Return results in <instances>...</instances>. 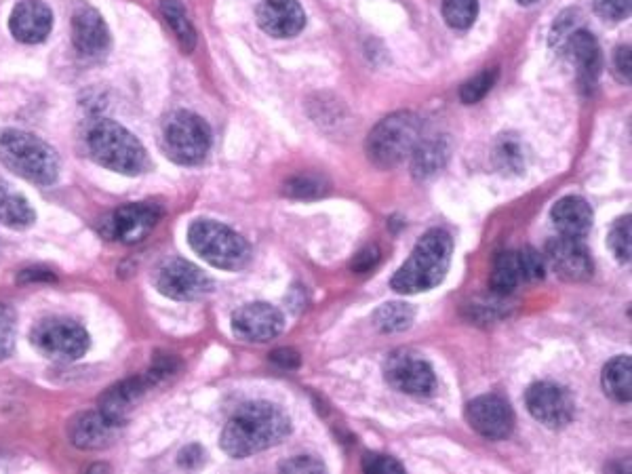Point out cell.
Masks as SVG:
<instances>
[{"label": "cell", "instance_id": "1", "mask_svg": "<svg viewBox=\"0 0 632 474\" xmlns=\"http://www.w3.org/2000/svg\"><path fill=\"white\" fill-rule=\"evenodd\" d=\"M289 432L291 420L281 407L268 401L245 403L228 420L222 432V449L232 458H249L279 445Z\"/></svg>", "mask_w": 632, "mask_h": 474}, {"label": "cell", "instance_id": "2", "mask_svg": "<svg viewBox=\"0 0 632 474\" xmlns=\"http://www.w3.org/2000/svg\"><path fill=\"white\" fill-rule=\"evenodd\" d=\"M451 251L453 241L445 230H428L413 247L409 260L392 276V289L409 295L441 285L449 270Z\"/></svg>", "mask_w": 632, "mask_h": 474}, {"label": "cell", "instance_id": "3", "mask_svg": "<svg viewBox=\"0 0 632 474\" xmlns=\"http://www.w3.org/2000/svg\"><path fill=\"white\" fill-rule=\"evenodd\" d=\"M0 163L28 182L49 186L57 180L59 158L55 150L28 131H0Z\"/></svg>", "mask_w": 632, "mask_h": 474}, {"label": "cell", "instance_id": "4", "mask_svg": "<svg viewBox=\"0 0 632 474\" xmlns=\"http://www.w3.org/2000/svg\"><path fill=\"white\" fill-rule=\"evenodd\" d=\"M91 156L106 169L137 175L148 167V156L133 133L114 121H97L87 135Z\"/></svg>", "mask_w": 632, "mask_h": 474}, {"label": "cell", "instance_id": "5", "mask_svg": "<svg viewBox=\"0 0 632 474\" xmlns=\"http://www.w3.org/2000/svg\"><path fill=\"white\" fill-rule=\"evenodd\" d=\"M420 118L413 112H394L373 127L367 137L369 161L380 169L401 165L422 140Z\"/></svg>", "mask_w": 632, "mask_h": 474}, {"label": "cell", "instance_id": "6", "mask_svg": "<svg viewBox=\"0 0 632 474\" xmlns=\"http://www.w3.org/2000/svg\"><path fill=\"white\" fill-rule=\"evenodd\" d=\"M190 247L201 255L205 262L222 270H239L249 262V243L232 228L213 222L199 220L188 230Z\"/></svg>", "mask_w": 632, "mask_h": 474}, {"label": "cell", "instance_id": "7", "mask_svg": "<svg viewBox=\"0 0 632 474\" xmlns=\"http://www.w3.org/2000/svg\"><path fill=\"white\" fill-rule=\"evenodd\" d=\"M163 150L177 165H199L211 148V129L199 114L173 112L163 125Z\"/></svg>", "mask_w": 632, "mask_h": 474}, {"label": "cell", "instance_id": "8", "mask_svg": "<svg viewBox=\"0 0 632 474\" xmlns=\"http://www.w3.org/2000/svg\"><path fill=\"white\" fill-rule=\"evenodd\" d=\"M32 344L49 359L76 361L85 357L89 333L68 319H45L32 329Z\"/></svg>", "mask_w": 632, "mask_h": 474}, {"label": "cell", "instance_id": "9", "mask_svg": "<svg viewBox=\"0 0 632 474\" xmlns=\"http://www.w3.org/2000/svg\"><path fill=\"white\" fill-rule=\"evenodd\" d=\"M525 405L529 413L546 428H565L574 420L576 403L569 390L552 384V382H538L529 386L525 394Z\"/></svg>", "mask_w": 632, "mask_h": 474}, {"label": "cell", "instance_id": "10", "mask_svg": "<svg viewBox=\"0 0 632 474\" xmlns=\"http://www.w3.org/2000/svg\"><path fill=\"white\" fill-rule=\"evenodd\" d=\"M156 289L171 300H199L213 289L209 276L186 260H169L156 272Z\"/></svg>", "mask_w": 632, "mask_h": 474}, {"label": "cell", "instance_id": "11", "mask_svg": "<svg viewBox=\"0 0 632 474\" xmlns=\"http://www.w3.org/2000/svg\"><path fill=\"white\" fill-rule=\"evenodd\" d=\"M161 215V207L152 203H129L118 207L102 224V228L108 239L133 245L146 239L154 226L161 222Z\"/></svg>", "mask_w": 632, "mask_h": 474}, {"label": "cell", "instance_id": "12", "mask_svg": "<svg viewBox=\"0 0 632 474\" xmlns=\"http://www.w3.org/2000/svg\"><path fill=\"white\" fill-rule=\"evenodd\" d=\"M466 418L472 430L489 441H502L515 430V411L498 394H483L468 403Z\"/></svg>", "mask_w": 632, "mask_h": 474}, {"label": "cell", "instance_id": "13", "mask_svg": "<svg viewBox=\"0 0 632 474\" xmlns=\"http://www.w3.org/2000/svg\"><path fill=\"white\" fill-rule=\"evenodd\" d=\"M386 380L394 390L413 397H428L437 386L430 363L411 352L392 354L386 363Z\"/></svg>", "mask_w": 632, "mask_h": 474}, {"label": "cell", "instance_id": "14", "mask_svg": "<svg viewBox=\"0 0 632 474\" xmlns=\"http://www.w3.org/2000/svg\"><path fill=\"white\" fill-rule=\"evenodd\" d=\"M285 327L281 310L270 304H247L232 314V331L245 342H270Z\"/></svg>", "mask_w": 632, "mask_h": 474}, {"label": "cell", "instance_id": "15", "mask_svg": "<svg viewBox=\"0 0 632 474\" xmlns=\"http://www.w3.org/2000/svg\"><path fill=\"white\" fill-rule=\"evenodd\" d=\"M546 260L552 266V270L565 281L580 283L588 281L592 276V258L582 239L561 236V239L548 241Z\"/></svg>", "mask_w": 632, "mask_h": 474}, {"label": "cell", "instance_id": "16", "mask_svg": "<svg viewBox=\"0 0 632 474\" xmlns=\"http://www.w3.org/2000/svg\"><path fill=\"white\" fill-rule=\"evenodd\" d=\"M118 426H121V422L108 418L102 409L100 411H87V413H81V416H76L70 422L68 437H70L72 445H76L78 449L95 451V449H104V447L114 443L116 434H118Z\"/></svg>", "mask_w": 632, "mask_h": 474}, {"label": "cell", "instance_id": "17", "mask_svg": "<svg viewBox=\"0 0 632 474\" xmlns=\"http://www.w3.org/2000/svg\"><path fill=\"white\" fill-rule=\"evenodd\" d=\"M260 28L274 38H291L306 26V13L298 0H264L258 7Z\"/></svg>", "mask_w": 632, "mask_h": 474}, {"label": "cell", "instance_id": "18", "mask_svg": "<svg viewBox=\"0 0 632 474\" xmlns=\"http://www.w3.org/2000/svg\"><path fill=\"white\" fill-rule=\"evenodd\" d=\"M9 28L17 41L26 45L43 43L51 34L53 13L41 0H24V3H19L13 9Z\"/></svg>", "mask_w": 632, "mask_h": 474}, {"label": "cell", "instance_id": "19", "mask_svg": "<svg viewBox=\"0 0 632 474\" xmlns=\"http://www.w3.org/2000/svg\"><path fill=\"white\" fill-rule=\"evenodd\" d=\"M72 43L83 55H102L110 47V32L104 17L95 9L83 5L72 15Z\"/></svg>", "mask_w": 632, "mask_h": 474}, {"label": "cell", "instance_id": "20", "mask_svg": "<svg viewBox=\"0 0 632 474\" xmlns=\"http://www.w3.org/2000/svg\"><path fill=\"white\" fill-rule=\"evenodd\" d=\"M565 47L569 49L571 59H574L580 83L584 87H595L603 68V57H601V47L597 43V38L588 30L578 28L567 38Z\"/></svg>", "mask_w": 632, "mask_h": 474}, {"label": "cell", "instance_id": "21", "mask_svg": "<svg viewBox=\"0 0 632 474\" xmlns=\"http://www.w3.org/2000/svg\"><path fill=\"white\" fill-rule=\"evenodd\" d=\"M552 222L569 239H584L592 226V209L580 196H565L552 207Z\"/></svg>", "mask_w": 632, "mask_h": 474}, {"label": "cell", "instance_id": "22", "mask_svg": "<svg viewBox=\"0 0 632 474\" xmlns=\"http://www.w3.org/2000/svg\"><path fill=\"white\" fill-rule=\"evenodd\" d=\"M150 380L148 378H131L121 384L112 386L100 401V409L106 413L108 418L121 422L129 413V409L144 397V392L148 390Z\"/></svg>", "mask_w": 632, "mask_h": 474}, {"label": "cell", "instance_id": "23", "mask_svg": "<svg viewBox=\"0 0 632 474\" xmlns=\"http://www.w3.org/2000/svg\"><path fill=\"white\" fill-rule=\"evenodd\" d=\"M449 140L447 137H430V140H420L416 150L411 152V171L418 180L439 173L449 161Z\"/></svg>", "mask_w": 632, "mask_h": 474}, {"label": "cell", "instance_id": "24", "mask_svg": "<svg viewBox=\"0 0 632 474\" xmlns=\"http://www.w3.org/2000/svg\"><path fill=\"white\" fill-rule=\"evenodd\" d=\"M603 390L609 399L628 403L632 397V361L628 354L611 359L603 369Z\"/></svg>", "mask_w": 632, "mask_h": 474}, {"label": "cell", "instance_id": "25", "mask_svg": "<svg viewBox=\"0 0 632 474\" xmlns=\"http://www.w3.org/2000/svg\"><path fill=\"white\" fill-rule=\"evenodd\" d=\"M521 283H525L523 268L519 262V251H504L500 253L496 262H493V272H491V289L508 295L515 291Z\"/></svg>", "mask_w": 632, "mask_h": 474}, {"label": "cell", "instance_id": "26", "mask_svg": "<svg viewBox=\"0 0 632 474\" xmlns=\"http://www.w3.org/2000/svg\"><path fill=\"white\" fill-rule=\"evenodd\" d=\"M34 211L22 194L0 186V224L9 228H28L34 222Z\"/></svg>", "mask_w": 632, "mask_h": 474}, {"label": "cell", "instance_id": "27", "mask_svg": "<svg viewBox=\"0 0 632 474\" xmlns=\"http://www.w3.org/2000/svg\"><path fill=\"white\" fill-rule=\"evenodd\" d=\"M161 13L165 17L167 26L173 30L177 41H180L182 49L186 53H190L196 45V32H194V26L190 22L188 11L184 9V5L180 3V0H163Z\"/></svg>", "mask_w": 632, "mask_h": 474}, {"label": "cell", "instance_id": "28", "mask_svg": "<svg viewBox=\"0 0 632 474\" xmlns=\"http://www.w3.org/2000/svg\"><path fill=\"white\" fill-rule=\"evenodd\" d=\"M416 319V310L403 302H390L380 306L373 314V323L384 333H399L411 327Z\"/></svg>", "mask_w": 632, "mask_h": 474}, {"label": "cell", "instance_id": "29", "mask_svg": "<svg viewBox=\"0 0 632 474\" xmlns=\"http://www.w3.org/2000/svg\"><path fill=\"white\" fill-rule=\"evenodd\" d=\"M493 156H496V163L504 173H521L525 169L523 144L517 140V135H502Z\"/></svg>", "mask_w": 632, "mask_h": 474}, {"label": "cell", "instance_id": "30", "mask_svg": "<svg viewBox=\"0 0 632 474\" xmlns=\"http://www.w3.org/2000/svg\"><path fill=\"white\" fill-rule=\"evenodd\" d=\"M479 15V0H443L445 22L456 30H468Z\"/></svg>", "mask_w": 632, "mask_h": 474}, {"label": "cell", "instance_id": "31", "mask_svg": "<svg viewBox=\"0 0 632 474\" xmlns=\"http://www.w3.org/2000/svg\"><path fill=\"white\" fill-rule=\"evenodd\" d=\"M630 230H632L630 215L620 217V220H616L614 226L609 228L607 243H609L611 253L616 255V260L620 264H628L630 262V255H632V241H630L632 234H630Z\"/></svg>", "mask_w": 632, "mask_h": 474}, {"label": "cell", "instance_id": "32", "mask_svg": "<svg viewBox=\"0 0 632 474\" xmlns=\"http://www.w3.org/2000/svg\"><path fill=\"white\" fill-rule=\"evenodd\" d=\"M496 81H498V70H483L481 74L470 78V81L464 83L462 89H460L462 102H464V104H477V102H481L483 97L491 91V87L496 85Z\"/></svg>", "mask_w": 632, "mask_h": 474}, {"label": "cell", "instance_id": "33", "mask_svg": "<svg viewBox=\"0 0 632 474\" xmlns=\"http://www.w3.org/2000/svg\"><path fill=\"white\" fill-rule=\"evenodd\" d=\"M285 192L289 196H295V199H316L325 192L323 188V180L314 175H298L285 186Z\"/></svg>", "mask_w": 632, "mask_h": 474}, {"label": "cell", "instance_id": "34", "mask_svg": "<svg viewBox=\"0 0 632 474\" xmlns=\"http://www.w3.org/2000/svg\"><path fill=\"white\" fill-rule=\"evenodd\" d=\"M15 344V314L9 306L0 304V359H7Z\"/></svg>", "mask_w": 632, "mask_h": 474}, {"label": "cell", "instance_id": "35", "mask_svg": "<svg viewBox=\"0 0 632 474\" xmlns=\"http://www.w3.org/2000/svg\"><path fill=\"white\" fill-rule=\"evenodd\" d=\"M519 262H521V268H523V276H525V283L527 281H540L544 279V272H546V266H544V258L536 251V249H523L519 251Z\"/></svg>", "mask_w": 632, "mask_h": 474}, {"label": "cell", "instance_id": "36", "mask_svg": "<svg viewBox=\"0 0 632 474\" xmlns=\"http://www.w3.org/2000/svg\"><path fill=\"white\" fill-rule=\"evenodd\" d=\"M363 470L369 474H392V472H405V466L399 464L394 458L380 456V453H365L363 456Z\"/></svg>", "mask_w": 632, "mask_h": 474}, {"label": "cell", "instance_id": "37", "mask_svg": "<svg viewBox=\"0 0 632 474\" xmlns=\"http://www.w3.org/2000/svg\"><path fill=\"white\" fill-rule=\"evenodd\" d=\"M632 0H595V9L603 19L620 22L630 15Z\"/></svg>", "mask_w": 632, "mask_h": 474}, {"label": "cell", "instance_id": "38", "mask_svg": "<svg viewBox=\"0 0 632 474\" xmlns=\"http://www.w3.org/2000/svg\"><path fill=\"white\" fill-rule=\"evenodd\" d=\"M283 472H323L325 466L312 456H295L279 466Z\"/></svg>", "mask_w": 632, "mask_h": 474}, {"label": "cell", "instance_id": "39", "mask_svg": "<svg viewBox=\"0 0 632 474\" xmlns=\"http://www.w3.org/2000/svg\"><path fill=\"white\" fill-rule=\"evenodd\" d=\"M380 262V249L378 247H365L359 255H354V262H352V270L359 272V274H365L369 270H373L375 266H378Z\"/></svg>", "mask_w": 632, "mask_h": 474}, {"label": "cell", "instance_id": "40", "mask_svg": "<svg viewBox=\"0 0 632 474\" xmlns=\"http://www.w3.org/2000/svg\"><path fill=\"white\" fill-rule=\"evenodd\" d=\"M270 361H272L276 367L291 371V369H298V367H300V354L295 352V350H291V348H281V350H274V352H272Z\"/></svg>", "mask_w": 632, "mask_h": 474}, {"label": "cell", "instance_id": "41", "mask_svg": "<svg viewBox=\"0 0 632 474\" xmlns=\"http://www.w3.org/2000/svg\"><path fill=\"white\" fill-rule=\"evenodd\" d=\"M614 70L620 76V81L630 83L632 66H630V47L628 45L616 49V53H614Z\"/></svg>", "mask_w": 632, "mask_h": 474}, {"label": "cell", "instance_id": "42", "mask_svg": "<svg viewBox=\"0 0 632 474\" xmlns=\"http://www.w3.org/2000/svg\"><path fill=\"white\" fill-rule=\"evenodd\" d=\"M203 458H205V451L199 445H190L180 453V464L186 468H194L203 462Z\"/></svg>", "mask_w": 632, "mask_h": 474}, {"label": "cell", "instance_id": "43", "mask_svg": "<svg viewBox=\"0 0 632 474\" xmlns=\"http://www.w3.org/2000/svg\"><path fill=\"white\" fill-rule=\"evenodd\" d=\"M19 281H22V283H26V281H53V274H51V270L30 268V270L22 272V276H19Z\"/></svg>", "mask_w": 632, "mask_h": 474}, {"label": "cell", "instance_id": "44", "mask_svg": "<svg viewBox=\"0 0 632 474\" xmlns=\"http://www.w3.org/2000/svg\"><path fill=\"white\" fill-rule=\"evenodd\" d=\"M517 3H521V5H533V3H538V0H517Z\"/></svg>", "mask_w": 632, "mask_h": 474}]
</instances>
